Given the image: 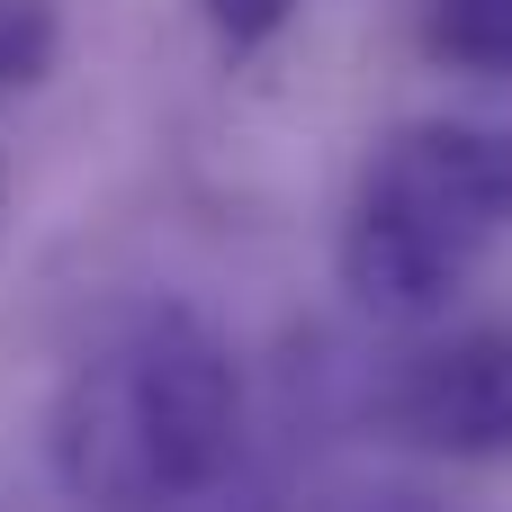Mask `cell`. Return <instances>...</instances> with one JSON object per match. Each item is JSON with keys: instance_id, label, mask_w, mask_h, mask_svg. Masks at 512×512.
<instances>
[{"instance_id": "cell-6", "label": "cell", "mask_w": 512, "mask_h": 512, "mask_svg": "<svg viewBox=\"0 0 512 512\" xmlns=\"http://www.w3.org/2000/svg\"><path fill=\"white\" fill-rule=\"evenodd\" d=\"M198 18L216 27L225 54H261V45L297 18V0H198Z\"/></svg>"}, {"instance_id": "cell-5", "label": "cell", "mask_w": 512, "mask_h": 512, "mask_svg": "<svg viewBox=\"0 0 512 512\" xmlns=\"http://www.w3.org/2000/svg\"><path fill=\"white\" fill-rule=\"evenodd\" d=\"M63 63V0H0V90H36Z\"/></svg>"}, {"instance_id": "cell-3", "label": "cell", "mask_w": 512, "mask_h": 512, "mask_svg": "<svg viewBox=\"0 0 512 512\" xmlns=\"http://www.w3.org/2000/svg\"><path fill=\"white\" fill-rule=\"evenodd\" d=\"M360 414L432 459H468V468L512 459V324H468L387 360L360 387Z\"/></svg>"}, {"instance_id": "cell-7", "label": "cell", "mask_w": 512, "mask_h": 512, "mask_svg": "<svg viewBox=\"0 0 512 512\" xmlns=\"http://www.w3.org/2000/svg\"><path fill=\"white\" fill-rule=\"evenodd\" d=\"M306 512H441L423 486H351V495H324V504Z\"/></svg>"}, {"instance_id": "cell-4", "label": "cell", "mask_w": 512, "mask_h": 512, "mask_svg": "<svg viewBox=\"0 0 512 512\" xmlns=\"http://www.w3.org/2000/svg\"><path fill=\"white\" fill-rule=\"evenodd\" d=\"M432 54L459 72H512V0H432Z\"/></svg>"}, {"instance_id": "cell-8", "label": "cell", "mask_w": 512, "mask_h": 512, "mask_svg": "<svg viewBox=\"0 0 512 512\" xmlns=\"http://www.w3.org/2000/svg\"><path fill=\"white\" fill-rule=\"evenodd\" d=\"M0 216H9V153H0Z\"/></svg>"}, {"instance_id": "cell-1", "label": "cell", "mask_w": 512, "mask_h": 512, "mask_svg": "<svg viewBox=\"0 0 512 512\" xmlns=\"http://www.w3.org/2000/svg\"><path fill=\"white\" fill-rule=\"evenodd\" d=\"M45 468L81 512H288L252 378L189 297H144L81 342L45 414Z\"/></svg>"}, {"instance_id": "cell-2", "label": "cell", "mask_w": 512, "mask_h": 512, "mask_svg": "<svg viewBox=\"0 0 512 512\" xmlns=\"http://www.w3.org/2000/svg\"><path fill=\"white\" fill-rule=\"evenodd\" d=\"M512 234V126L405 117L351 180L342 288L378 324H432Z\"/></svg>"}]
</instances>
